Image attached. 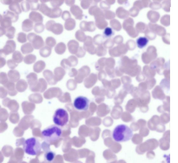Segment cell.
<instances>
[{"instance_id":"1","label":"cell","mask_w":178,"mask_h":163,"mask_svg":"<svg viewBox=\"0 0 178 163\" xmlns=\"http://www.w3.org/2000/svg\"><path fill=\"white\" fill-rule=\"evenodd\" d=\"M133 136V131L127 125H119L113 130V139L119 143L124 142L129 140Z\"/></svg>"},{"instance_id":"2","label":"cell","mask_w":178,"mask_h":163,"mask_svg":"<svg viewBox=\"0 0 178 163\" xmlns=\"http://www.w3.org/2000/svg\"><path fill=\"white\" fill-rule=\"evenodd\" d=\"M62 134V130L61 128L56 125L49 126L41 132L43 137L48 142L58 140L61 137Z\"/></svg>"},{"instance_id":"3","label":"cell","mask_w":178,"mask_h":163,"mask_svg":"<svg viewBox=\"0 0 178 163\" xmlns=\"http://www.w3.org/2000/svg\"><path fill=\"white\" fill-rule=\"evenodd\" d=\"M42 145L39 140L35 137H31L24 142L23 148L26 154L31 155H36L41 150Z\"/></svg>"},{"instance_id":"4","label":"cell","mask_w":178,"mask_h":163,"mask_svg":"<svg viewBox=\"0 0 178 163\" xmlns=\"http://www.w3.org/2000/svg\"><path fill=\"white\" fill-rule=\"evenodd\" d=\"M53 121L55 125L64 127L69 121V115L66 110L63 108L56 109L54 114Z\"/></svg>"},{"instance_id":"5","label":"cell","mask_w":178,"mask_h":163,"mask_svg":"<svg viewBox=\"0 0 178 163\" xmlns=\"http://www.w3.org/2000/svg\"><path fill=\"white\" fill-rule=\"evenodd\" d=\"M89 104L90 101L88 98L80 96L75 99L73 105L74 108L78 111H85L88 109Z\"/></svg>"},{"instance_id":"6","label":"cell","mask_w":178,"mask_h":163,"mask_svg":"<svg viewBox=\"0 0 178 163\" xmlns=\"http://www.w3.org/2000/svg\"><path fill=\"white\" fill-rule=\"evenodd\" d=\"M28 40L32 44L34 49L38 50L43 47L44 41L41 36L37 35L35 33H29L27 36Z\"/></svg>"},{"instance_id":"7","label":"cell","mask_w":178,"mask_h":163,"mask_svg":"<svg viewBox=\"0 0 178 163\" xmlns=\"http://www.w3.org/2000/svg\"><path fill=\"white\" fill-rule=\"evenodd\" d=\"M16 47V44L14 41L12 40L7 41L3 48L0 50L1 56L5 57L13 53H14L15 51Z\"/></svg>"},{"instance_id":"8","label":"cell","mask_w":178,"mask_h":163,"mask_svg":"<svg viewBox=\"0 0 178 163\" xmlns=\"http://www.w3.org/2000/svg\"><path fill=\"white\" fill-rule=\"evenodd\" d=\"M47 30L51 31L56 35L61 34L63 31L62 26L58 23H56L54 21L52 20L48 21L45 24Z\"/></svg>"},{"instance_id":"9","label":"cell","mask_w":178,"mask_h":163,"mask_svg":"<svg viewBox=\"0 0 178 163\" xmlns=\"http://www.w3.org/2000/svg\"><path fill=\"white\" fill-rule=\"evenodd\" d=\"M29 19L36 23H42L43 22L44 17L43 15L38 12L34 11L31 12L29 14Z\"/></svg>"},{"instance_id":"10","label":"cell","mask_w":178,"mask_h":163,"mask_svg":"<svg viewBox=\"0 0 178 163\" xmlns=\"http://www.w3.org/2000/svg\"><path fill=\"white\" fill-rule=\"evenodd\" d=\"M34 27V23L32 21L29 19L24 20L22 23V29L26 32L32 31Z\"/></svg>"},{"instance_id":"11","label":"cell","mask_w":178,"mask_h":163,"mask_svg":"<svg viewBox=\"0 0 178 163\" xmlns=\"http://www.w3.org/2000/svg\"><path fill=\"white\" fill-rule=\"evenodd\" d=\"M12 21L10 19L4 17L1 14L0 15V24L1 27L7 29L12 27Z\"/></svg>"},{"instance_id":"12","label":"cell","mask_w":178,"mask_h":163,"mask_svg":"<svg viewBox=\"0 0 178 163\" xmlns=\"http://www.w3.org/2000/svg\"><path fill=\"white\" fill-rule=\"evenodd\" d=\"M3 17L10 19L13 23L17 22L19 18V15L8 10H6L4 12Z\"/></svg>"},{"instance_id":"13","label":"cell","mask_w":178,"mask_h":163,"mask_svg":"<svg viewBox=\"0 0 178 163\" xmlns=\"http://www.w3.org/2000/svg\"><path fill=\"white\" fill-rule=\"evenodd\" d=\"M34 49L32 44L29 42L24 44L21 47V51L24 55L31 53Z\"/></svg>"},{"instance_id":"14","label":"cell","mask_w":178,"mask_h":163,"mask_svg":"<svg viewBox=\"0 0 178 163\" xmlns=\"http://www.w3.org/2000/svg\"><path fill=\"white\" fill-rule=\"evenodd\" d=\"M52 9L50 8L45 4L41 3L39 9V11L45 15L49 17L51 14Z\"/></svg>"},{"instance_id":"15","label":"cell","mask_w":178,"mask_h":163,"mask_svg":"<svg viewBox=\"0 0 178 163\" xmlns=\"http://www.w3.org/2000/svg\"><path fill=\"white\" fill-rule=\"evenodd\" d=\"M51 53V48L48 46H45L41 49L39 51L40 55L44 58L49 57Z\"/></svg>"},{"instance_id":"16","label":"cell","mask_w":178,"mask_h":163,"mask_svg":"<svg viewBox=\"0 0 178 163\" xmlns=\"http://www.w3.org/2000/svg\"><path fill=\"white\" fill-rule=\"evenodd\" d=\"M9 9L10 11L18 15L22 12V10L19 3H14L9 5Z\"/></svg>"},{"instance_id":"17","label":"cell","mask_w":178,"mask_h":163,"mask_svg":"<svg viewBox=\"0 0 178 163\" xmlns=\"http://www.w3.org/2000/svg\"><path fill=\"white\" fill-rule=\"evenodd\" d=\"M149 41V40L147 38L145 37H141L137 40V45L139 48L142 49L148 44Z\"/></svg>"},{"instance_id":"18","label":"cell","mask_w":178,"mask_h":163,"mask_svg":"<svg viewBox=\"0 0 178 163\" xmlns=\"http://www.w3.org/2000/svg\"><path fill=\"white\" fill-rule=\"evenodd\" d=\"M55 155L54 152L49 149L46 150L44 154V159L47 161L51 162L54 160Z\"/></svg>"},{"instance_id":"19","label":"cell","mask_w":178,"mask_h":163,"mask_svg":"<svg viewBox=\"0 0 178 163\" xmlns=\"http://www.w3.org/2000/svg\"><path fill=\"white\" fill-rule=\"evenodd\" d=\"M12 59L16 62L20 63L24 60V57L20 51H15L12 55Z\"/></svg>"},{"instance_id":"20","label":"cell","mask_w":178,"mask_h":163,"mask_svg":"<svg viewBox=\"0 0 178 163\" xmlns=\"http://www.w3.org/2000/svg\"><path fill=\"white\" fill-rule=\"evenodd\" d=\"M36 60V56L35 55L30 54L26 55L24 58V61L26 64H31Z\"/></svg>"},{"instance_id":"21","label":"cell","mask_w":178,"mask_h":163,"mask_svg":"<svg viewBox=\"0 0 178 163\" xmlns=\"http://www.w3.org/2000/svg\"><path fill=\"white\" fill-rule=\"evenodd\" d=\"M30 5V9L34 11H38L39 9L40 4H39L38 1L37 0H30L27 1Z\"/></svg>"},{"instance_id":"22","label":"cell","mask_w":178,"mask_h":163,"mask_svg":"<svg viewBox=\"0 0 178 163\" xmlns=\"http://www.w3.org/2000/svg\"><path fill=\"white\" fill-rule=\"evenodd\" d=\"M34 29L36 33L40 34L44 31L45 26L43 23H36L34 25Z\"/></svg>"},{"instance_id":"23","label":"cell","mask_w":178,"mask_h":163,"mask_svg":"<svg viewBox=\"0 0 178 163\" xmlns=\"http://www.w3.org/2000/svg\"><path fill=\"white\" fill-rule=\"evenodd\" d=\"M15 32L16 29L14 27L12 26L7 29L6 36L9 39H13L14 38Z\"/></svg>"},{"instance_id":"24","label":"cell","mask_w":178,"mask_h":163,"mask_svg":"<svg viewBox=\"0 0 178 163\" xmlns=\"http://www.w3.org/2000/svg\"><path fill=\"white\" fill-rule=\"evenodd\" d=\"M66 49V47L63 43H60L57 44L55 47V50L56 53L61 54L64 53Z\"/></svg>"},{"instance_id":"25","label":"cell","mask_w":178,"mask_h":163,"mask_svg":"<svg viewBox=\"0 0 178 163\" xmlns=\"http://www.w3.org/2000/svg\"><path fill=\"white\" fill-rule=\"evenodd\" d=\"M61 10L58 8L52 9L51 14L49 18H55L59 17L61 15Z\"/></svg>"},{"instance_id":"26","label":"cell","mask_w":178,"mask_h":163,"mask_svg":"<svg viewBox=\"0 0 178 163\" xmlns=\"http://www.w3.org/2000/svg\"><path fill=\"white\" fill-rule=\"evenodd\" d=\"M27 35L23 32H20L17 35V39L19 43L23 44L27 41Z\"/></svg>"},{"instance_id":"27","label":"cell","mask_w":178,"mask_h":163,"mask_svg":"<svg viewBox=\"0 0 178 163\" xmlns=\"http://www.w3.org/2000/svg\"><path fill=\"white\" fill-rule=\"evenodd\" d=\"M45 44L47 46L50 48H53L56 44V41L55 39L52 37H48L45 41Z\"/></svg>"},{"instance_id":"28","label":"cell","mask_w":178,"mask_h":163,"mask_svg":"<svg viewBox=\"0 0 178 163\" xmlns=\"http://www.w3.org/2000/svg\"><path fill=\"white\" fill-rule=\"evenodd\" d=\"M22 9L23 12H27L29 11L30 9V3L27 1H23L21 3Z\"/></svg>"},{"instance_id":"29","label":"cell","mask_w":178,"mask_h":163,"mask_svg":"<svg viewBox=\"0 0 178 163\" xmlns=\"http://www.w3.org/2000/svg\"><path fill=\"white\" fill-rule=\"evenodd\" d=\"M23 1H19V0H1V1L3 4L9 5L14 3H19Z\"/></svg>"},{"instance_id":"30","label":"cell","mask_w":178,"mask_h":163,"mask_svg":"<svg viewBox=\"0 0 178 163\" xmlns=\"http://www.w3.org/2000/svg\"><path fill=\"white\" fill-rule=\"evenodd\" d=\"M45 65V62L42 60H40L36 62L34 65V68L35 69H36V70L38 69H41V68H43Z\"/></svg>"},{"instance_id":"31","label":"cell","mask_w":178,"mask_h":163,"mask_svg":"<svg viewBox=\"0 0 178 163\" xmlns=\"http://www.w3.org/2000/svg\"><path fill=\"white\" fill-rule=\"evenodd\" d=\"M73 22L72 20H68L65 24V28L68 30H71L73 28Z\"/></svg>"},{"instance_id":"32","label":"cell","mask_w":178,"mask_h":163,"mask_svg":"<svg viewBox=\"0 0 178 163\" xmlns=\"http://www.w3.org/2000/svg\"><path fill=\"white\" fill-rule=\"evenodd\" d=\"M16 63L12 59H9L7 61L8 65L11 68H14L17 66V65Z\"/></svg>"},{"instance_id":"33","label":"cell","mask_w":178,"mask_h":163,"mask_svg":"<svg viewBox=\"0 0 178 163\" xmlns=\"http://www.w3.org/2000/svg\"><path fill=\"white\" fill-rule=\"evenodd\" d=\"M50 4L53 7H56L60 6L63 3L62 1H50Z\"/></svg>"},{"instance_id":"34","label":"cell","mask_w":178,"mask_h":163,"mask_svg":"<svg viewBox=\"0 0 178 163\" xmlns=\"http://www.w3.org/2000/svg\"><path fill=\"white\" fill-rule=\"evenodd\" d=\"M106 35L108 36L111 35L113 33V31L110 28H107L104 32Z\"/></svg>"},{"instance_id":"35","label":"cell","mask_w":178,"mask_h":163,"mask_svg":"<svg viewBox=\"0 0 178 163\" xmlns=\"http://www.w3.org/2000/svg\"><path fill=\"white\" fill-rule=\"evenodd\" d=\"M7 32V29H4L2 27H0V36H2L6 35Z\"/></svg>"},{"instance_id":"36","label":"cell","mask_w":178,"mask_h":163,"mask_svg":"<svg viewBox=\"0 0 178 163\" xmlns=\"http://www.w3.org/2000/svg\"><path fill=\"white\" fill-rule=\"evenodd\" d=\"M70 17L69 13L68 11H65L63 14L62 15V18L64 20L66 19V18H68Z\"/></svg>"},{"instance_id":"37","label":"cell","mask_w":178,"mask_h":163,"mask_svg":"<svg viewBox=\"0 0 178 163\" xmlns=\"http://www.w3.org/2000/svg\"><path fill=\"white\" fill-rule=\"evenodd\" d=\"M0 62H1V66H3L5 64H6V59H5V57L1 56Z\"/></svg>"},{"instance_id":"38","label":"cell","mask_w":178,"mask_h":163,"mask_svg":"<svg viewBox=\"0 0 178 163\" xmlns=\"http://www.w3.org/2000/svg\"><path fill=\"white\" fill-rule=\"evenodd\" d=\"M40 2L41 3L45 4V3L50 2V1H40Z\"/></svg>"}]
</instances>
